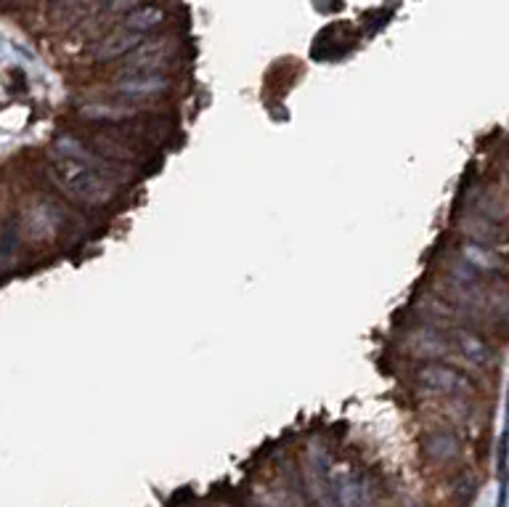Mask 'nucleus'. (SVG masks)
<instances>
[{"label":"nucleus","instance_id":"nucleus-1","mask_svg":"<svg viewBox=\"0 0 509 507\" xmlns=\"http://www.w3.org/2000/svg\"><path fill=\"white\" fill-rule=\"evenodd\" d=\"M51 176L59 184V189L83 205H107L115 197V184L77 159L59 157L51 167Z\"/></svg>","mask_w":509,"mask_h":507},{"label":"nucleus","instance_id":"nucleus-2","mask_svg":"<svg viewBox=\"0 0 509 507\" xmlns=\"http://www.w3.org/2000/svg\"><path fill=\"white\" fill-rule=\"evenodd\" d=\"M125 56L127 62L122 66V75H157V69L168 62V40L159 37L151 43H141Z\"/></svg>","mask_w":509,"mask_h":507},{"label":"nucleus","instance_id":"nucleus-3","mask_svg":"<svg viewBox=\"0 0 509 507\" xmlns=\"http://www.w3.org/2000/svg\"><path fill=\"white\" fill-rule=\"evenodd\" d=\"M420 380L424 388L441 390V393H470L473 390V380L446 364H427L420 370Z\"/></svg>","mask_w":509,"mask_h":507},{"label":"nucleus","instance_id":"nucleus-4","mask_svg":"<svg viewBox=\"0 0 509 507\" xmlns=\"http://www.w3.org/2000/svg\"><path fill=\"white\" fill-rule=\"evenodd\" d=\"M141 43H144V35L117 27V30H112L98 43V48L93 51V59H96V62H112V59H117V56L130 54V51H133L136 46H141Z\"/></svg>","mask_w":509,"mask_h":507},{"label":"nucleus","instance_id":"nucleus-5","mask_svg":"<svg viewBox=\"0 0 509 507\" xmlns=\"http://www.w3.org/2000/svg\"><path fill=\"white\" fill-rule=\"evenodd\" d=\"M170 88V80L162 75H122L115 83V91L130 98H147V96L165 94Z\"/></svg>","mask_w":509,"mask_h":507},{"label":"nucleus","instance_id":"nucleus-6","mask_svg":"<svg viewBox=\"0 0 509 507\" xmlns=\"http://www.w3.org/2000/svg\"><path fill=\"white\" fill-rule=\"evenodd\" d=\"M162 22H165V8H159V5H136L133 11H127V14L122 16L117 27L138 32V35H147V32L157 30Z\"/></svg>","mask_w":509,"mask_h":507},{"label":"nucleus","instance_id":"nucleus-7","mask_svg":"<svg viewBox=\"0 0 509 507\" xmlns=\"http://www.w3.org/2000/svg\"><path fill=\"white\" fill-rule=\"evenodd\" d=\"M453 338H456L459 350H462L470 361H475V364H491V361H494V350L488 349V343H485L483 338H478V335H473V332H467V330H456Z\"/></svg>","mask_w":509,"mask_h":507},{"label":"nucleus","instance_id":"nucleus-8","mask_svg":"<svg viewBox=\"0 0 509 507\" xmlns=\"http://www.w3.org/2000/svg\"><path fill=\"white\" fill-rule=\"evenodd\" d=\"M136 5H141V0H98V14H96V27L101 30L107 25V19L122 16L127 11H133Z\"/></svg>","mask_w":509,"mask_h":507},{"label":"nucleus","instance_id":"nucleus-9","mask_svg":"<svg viewBox=\"0 0 509 507\" xmlns=\"http://www.w3.org/2000/svg\"><path fill=\"white\" fill-rule=\"evenodd\" d=\"M462 255H464V260H467L475 271H496V269H502V260L491 253V250L480 248V245H470V248H464Z\"/></svg>","mask_w":509,"mask_h":507},{"label":"nucleus","instance_id":"nucleus-10","mask_svg":"<svg viewBox=\"0 0 509 507\" xmlns=\"http://www.w3.org/2000/svg\"><path fill=\"white\" fill-rule=\"evenodd\" d=\"M507 173H509V162H507Z\"/></svg>","mask_w":509,"mask_h":507}]
</instances>
